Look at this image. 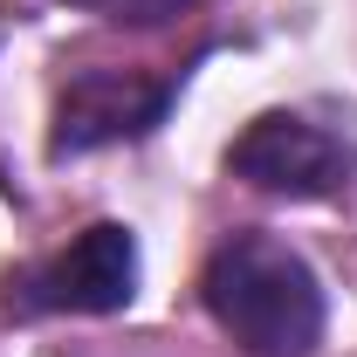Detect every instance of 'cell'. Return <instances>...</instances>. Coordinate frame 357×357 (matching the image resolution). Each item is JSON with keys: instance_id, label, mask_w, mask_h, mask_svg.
I'll list each match as a JSON object with an SVG mask.
<instances>
[{"instance_id": "6da1fadb", "label": "cell", "mask_w": 357, "mask_h": 357, "mask_svg": "<svg viewBox=\"0 0 357 357\" xmlns=\"http://www.w3.org/2000/svg\"><path fill=\"white\" fill-rule=\"evenodd\" d=\"M199 296L241 351L255 357H310L323 344V289L296 248L275 234H234L213 248Z\"/></svg>"}, {"instance_id": "7a4b0ae2", "label": "cell", "mask_w": 357, "mask_h": 357, "mask_svg": "<svg viewBox=\"0 0 357 357\" xmlns=\"http://www.w3.org/2000/svg\"><path fill=\"white\" fill-rule=\"evenodd\" d=\"M137 289V241L131 227L117 220H96L83 227L62 255L7 275V310L14 316H103V310H124Z\"/></svg>"}, {"instance_id": "3957f363", "label": "cell", "mask_w": 357, "mask_h": 357, "mask_svg": "<svg viewBox=\"0 0 357 357\" xmlns=\"http://www.w3.org/2000/svg\"><path fill=\"white\" fill-rule=\"evenodd\" d=\"M227 172L261 185V192H282V199H330L351 178V151L330 131H316L310 117L268 110V117H255L248 131L234 137Z\"/></svg>"}, {"instance_id": "277c9868", "label": "cell", "mask_w": 357, "mask_h": 357, "mask_svg": "<svg viewBox=\"0 0 357 357\" xmlns=\"http://www.w3.org/2000/svg\"><path fill=\"white\" fill-rule=\"evenodd\" d=\"M165 110H172V83H165V76L83 69L76 83L62 89V103H55V137H48V151H55V158H83V151H103V144L144 137Z\"/></svg>"}, {"instance_id": "5b68a950", "label": "cell", "mask_w": 357, "mask_h": 357, "mask_svg": "<svg viewBox=\"0 0 357 357\" xmlns=\"http://www.w3.org/2000/svg\"><path fill=\"white\" fill-rule=\"evenodd\" d=\"M69 7H89V14H103V21H131V28H158V21L185 14L192 0H69Z\"/></svg>"}]
</instances>
